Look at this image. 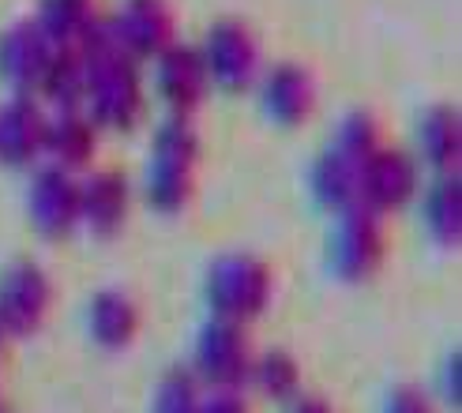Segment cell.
<instances>
[{
	"label": "cell",
	"instance_id": "cell-10",
	"mask_svg": "<svg viewBox=\"0 0 462 413\" xmlns=\"http://www.w3.org/2000/svg\"><path fill=\"white\" fill-rule=\"evenodd\" d=\"M27 215L42 237H68L79 225V180L60 166H42L27 188Z\"/></svg>",
	"mask_w": 462,
	"mask_h": 413
},
{
	"label": "cell",
	"instance_id": "cell-11",
	"mask_svg": "<svg viewBox=\"0 0 462 413\" xmlns=\"http://www.w3.org/2000/svg\"><path fill=\"white\" fill-rule=\"evenodd\" d=\"M109 31L128 57L151 60L166 50L170 41H177L173 38L177 19L166 0H125V5L109 15Z\"/></svg>",
	"mask_w": 462,
	"mask_h": 413
},
{
	"label": "cell",
	"instance_id": "cell-23",
	"mask_svg": "<svg viewBox=\"0 0 462 413\" xmlns=\"http://www.w3.org/2000/svg\"><path fill=\"white\" fill-rule=\"evenodd\" d=\"M95 15H98L95 0H42L34 23L45 31V38H50V41L72 45Z\"/></svg>",
	"mask_w": 462,
	"mask_h": 413
},
{
	"label": "cell",
	"instance_id": "cell-27",
	"mask_svg": "<svg viewBox=\"0 0 462 413\" xmlns=\"http://www.w3.org/2000/svg\"><path fill=\"white\" fill-rule=\"evenodd\" d=\"M440 395H444L448 406L462 402V353L458 350L444 361V369H440Z\"/></svg>",
	"mask_w": 462,
	"mask_h": 413
},
{
	"label": "cell",
	"instance_id": "cell-16",
	"mask_svg": "<svg viewBox=\"0 0 462 413\" xmlns=\"http://www.w3.org/2000/svg\"><path fill=\"white\" fill-rule=\"evenodd\" d=\"M95 151H98V124L90 121L79 106L53 109L50 117H45L42 158H50V166H60L68 173L87 170Z\"/></svg>",
	"mask_w": 462,
	"mask_h": 413
},
{
	"label": "cell",
	"instance_id": "cell-25",
	"mask_svg": "<svg viewBox=\"0 0 462 413\" xmlns=\"http://www.w3.org/2000/svg\"><path fill=\"white\" fill-rule=\"evenodd\" d=\"M338 151H346L350 158H357V162H365L368 154H373L380 143H383V132H380V121L373 117V113H350V117H342L335 140H331Z\"/></svg>",
	"mask_w": 462,
	"mask_h": 413
},
{
	"label": "cell",
	"instance_id": "cell-14",
	"mask_svg": "<svg viewBox=\"0 0 462 413\" xmlns=\"http://www.w3.org/2000/svg\"><path fill=\"white\" fill-rule=\"evenodd\" d=\"M45 106L34 95H12L0 106V162L34 166L45 143Z\"/></svg>",
	"mask_w": 462,
	"mask_h": 413
},
{
	"label": "cell",
	"instance_id": "cell-12",
	"mask_svg": "<svg viewBox=\"0 0 462 413\" xmlns=\"http://www.w3.org/2000/svg\"><path fill=\"white\" fill-rule=\"evenodd\" d=\"M57 41L45 38L34 19H23L0 34V79L12 87V95H34Z\"/></svg>",
	"mask_w": 462,
	"mask_h": 413
},
{
	"label": "cell",
	"instance_id": "cell-7",
	"mask_svg": "<svg viewBox=\"0 0 462 413\" xmlns=\"http://www.w3.org/2000/svg\"><path fill=\"white\" fill-rule=\"evenodd\" d=\"M199 57L207 68V79L218 90H229V95H241L260 76V41L241 19H218L207 31Z\"/></svg>",
	"mask_w": 462,
	"mask_h": 413
},
{
	"label": "cell",
	"instance_id": "cell-28",
	"mask_svg": "<svg viewBox=\"0 0 462 413\" xmlns=\"http://www.w3.org/2000/svg\"><path fill=\"white\" fill-rule=\"evenodd\" d=\"M199 413H252V406L245 402L241 391H215V395H203Z\"/></svg>",
	"mask_w": 462,
	"mask_h": 413
},
{
	"label": "cell",
	"instance_id": "cell-18",
	"mask_svg": "<svg viewBox=\"0 0 462 413\" xmlns=\"http://www.w3.org/2000/svg\"><path fill=\"white\" fill-rule=\"evenodd\" d=\"M357 177H361V162L331 143L312 162L309 188L323 211L342 215V211H350V206H357Z\"/></svg>",
	"mask_w": 462,
	"mask_h": 413
},
{
	"label": "cell",
	"instance_id": "cell-19",
	"mask_svg": "<svg viewBox=\"0 0 462 413\" xmlns=\"http://www.w3.org/2000/svg\"><path fill=\"white\" fill-rule=\"evenodd\" d=\"M418 154L436 173H455L462 158V117L451 106H432L418 121Z\"/></svg>",
	"mask_w": 462,
	"mask_h": 413
},
{
	"label": "cell",
	"instance_id": "cell-26",
	"mask_svg": "<svg viewBox=\"0 0 462 413\" xmlns=\"http://www.w3.org/2000/svg\"><path fill=\"white\" fill-rule=\"evenodd\" d=\"M383 413H436V406L425 387L399 383V387H391V395L383 399Z\"/></svg>",
	"mask_w": 462,
	"mask_h": 413
},
{
	"label": "cell",
	"instance_id": "cell-29",
	"mask_svg": "<svg viewBox=\"0 0 462 413\" xmlns=\"http://www.w3.org/2000/svg\"><path fill=\"white\" fill-rule=\"evenodd\" d=\"M290 413H335V406L328 399H316V395H297Z\"/></svg>",
	"mask_w": 462,
	"mask_h": 413
},
{
	"label": "cell",
	"instance_id": "cell-13",
	"mask_svg": "<svg viewBox=\"0 0 462 413\" xmlns=\"http://www.w3.org/2000/svg\"><path fill=\"white\" fill-rule=\"evenodd\" d=\"M132 211V185L121 170H95L79 180V225L95 237H117Z\"/></svg>",
	"mask_w": 462,
	"mask_h": 413
},
{
	"label": "cell",
	"instance_id": "cell-30",
	"mask_svg": "<svg viewBox=\"0 0 462 413\" xmlns=\"http://www.w3.org/2000/svg\"><path fill=\"white\" fill-rule=\"evenodd\" d=\"M5 357H8V335L0 327V369H5Z\"/></svg>",
	"mask_w": 462,
	"mask_h": 413
},
{
	"label": "cell",
	"instance_id": "cell-5",
	"mask_svg": "<svg viewBox=\"0 0 462 413\" xmlns=\"http://www.w3.org/2000/svg\"><path fill=\"white\" fill-rule=\"evenodd\" d=\"M421 192V162L410 151L380 143L361 162L357 177V203L368 206L373 215H395Z\"/></svg>",
	"mask_w": 462,
	"mask_h": 413
},
{
	"label": "cell",
	"instance_id": "cell-1",
	"mask_svg": "<svg viewBox=\"0 0 462 413\" xmlns=\"http://www.w3.org/2000/svg\"><path fill=\"white\" fill-rule=\"evenodd\" d=\"M83 113L98 128L109 132H132L143 121L147 95L140 60L128 57L117 41L106 45L98 53L83 57Z\"/></svg>",
	"mask_w": 462,
	"mask_h": 413
},
{
	"label": "cell",
	"instance_id": "cell-6",
	"mask_svg": "<svg viewBox=\"0 0 462 413\" xmlns=\"http://www.w3.org/2000/svg\"><path fill=\"white\" fill-rule=\"evenodd\" d=\"M383 252H387V237L380 215H373L361 203L338 215L328 244V263L342 282H368L380 271Z\"/></svg>",
	"mask_w": 462,
	"mask_h": 413
},
{
	"label": "cell",
	"instance_id": "cell-4",
	"mask_svg": "<svg viewBox=\"0 0 462 413\" xmlns=\"http://www.w3.org/2000/svg\"><path fill=\"white\" fill-rule=\"evenodd\" d=\"M252 342H248V324H234V319L211 316L196 335L192 350V372L199 376L203 387L211 391H245L252 376Z\"/></svg>",
	"mask_w": 462,
	"mask_h": 413
},
{
	"label": "cell",
	"instance_id": "cell-22",
	"mask_svg": "<svg viewBox=\"0 0 462 413\" xmlns=\"http://www.w3.org/2000/svg\"><path fill=\"white\" fill-rule=\"evenodd\" d=\"M34 95H42L53 109H68L83 102V57L72 45H57V53L45 64Z\"/></svg>",
	"mask_w": 462,
	"mask_h": 413
},
{
	"label": "cell",
	"instance_id": "cell-8",
	"mask_svg": "<svg viewBox=\"0 0 462 413\" xmlns=\"http://www.w3.org/2000/svg\"><path fill=\"white\" fill-rule=\"evenodd\" d=\"M53 312V282L34 260H15L0 271V327L8 338L34 335Z\"/></svg>",
	"mask_w": 462,
	"mask_h": 413
},
{
	"label": "cell",
	"instance_id": "cell-9",
	"mask_svg": "<svg viewBox=\"0 0 462 413\" xmlns=\"http://www.w3.org/2000/svg\"><path fill=\"white\" fill-rule=\"evenodd\" d=\"M154 60V95L158 102L166 106L173 117H192V113L203 106L207 98V68H203V57L196 45H180V41H170Z\"/></svg>",
	"mask_w": 462,
	"mask_h": 413
},
{
	"label": "cell",
	"instance_id": "cell-21",
	"mask_svg": "<svg viewBox=\"0 0 462 413\" xmlns=\"http://www.w3.org/2000/svg\"><path fill=\"white\" fill-rule=\"evenodd\" d=\"M248 383L271 402H293L301 395L305 376H301V364L290 350H263L256 361H252V376Z\"/></svg>",
	"mask_w": 462,
	"mask_h": 413
},
{
	"label": "cell",
	"instance_id": "cell-31",
	"mask_svg": "<svg viewBox=\"0 0 462 413\" xmlns=\"http://www.w3.org/2000/svg\"><path fill=\"white\" fill-rule=\"evenodd\" d=\"M0 413H12V406H8L5 399H0Z\"/></svg>",
	"mask_w": 462,
	"mask_h": 413
},
{
	"label": "cell",
	"instance_id": "cell-2",
	"mask_svg": "<svg viewBox=\"0 0 462 413\" xmlns=\"http://www.w3.org/2000/svg\"><path fill=\"white\" fill-rule=\"evenodd\" d=\"M196 166H199V132L189 117H170L154 128L151 162H147V203L158 215H180L196 192Z\"/></svg>",
	"mask_w": 462,
	"mask_h": 413
},
{
	"label": "cell",
	"instance_id": "cell-15",
	"mask_svg": "<svg viewBox=\"0 0 462 413\" xmlns=\"http://www.w3.org/2000/svg\"><path fill=\"white\" fill-rule=\"evenodd\" d=\"M260 98H263V113L274 124L297 128V124H305L316 109V79L309 68H301L297 60H282L263 76Z\"/></svg>",
	"mask_w": 462,
	"mask_h": 413
},
{
	"label": "cell",
	"instance_id": "cell-3",
	"mask_svg": "<svg viewBox=\"0 0 462 413\" xmlns=\"http://www.w3.org/2000/svg\"><path fill=\"white\" fill-rule=\"evenodd\" d=\"M274 293V274L267 260L252 256V252H226L203 279V297L211 305V316L234 319V324H252L260 319L271 305Z\"/></svg>",
	"mask_w": 462,
	"mask_h": 413
},
{
	"label": "cell",
	"instance_id": "cell-17",
	"mask_svg": "<svg viewBox=\"0 0 462 413\" xmlns=\"http://www.w3.org/2000/svg\"><path fill=\"white\" fill-rule=\"evenodd\" d=\"M140 305L132 301L125 289H98L87 305V335L95 338V346L117 353L128 350L135 335H140Z\"/></svg>",
	"mask_w": 462,
	"mask_h": 413
},
{
	"label": "cell",
	"instance_id": "cell-20",
	"mask_svg": "<svg viewBox=\"0 0 462 413\" xmlns=\"http://www.w3.org/2000/svg\"><path fill=\"white\" fill-rule=\"evenodd\" d=\"M421 222L429 237L444 248H458L462 241V180L458 173H436L421 199Z\"/></svg>",
	"mask_w": 462,
	"mask_h": 413
},
{
	"label": "cell",
	"instance_id": "cell-24",
	"mask_svg": "<svg viewBox=\"0 0 462 413\" xmlns=\"http://www.w3.org/2000/svg\"><path fill=\"white\" fill-rule=\"evenodd\" d=\"M203 402V383L192 372V364H173L158 376L154 383V413H199Z\"/></svg>",
	"mask_w": 462,
	"mask_h": 413
}]
</instances>
